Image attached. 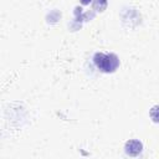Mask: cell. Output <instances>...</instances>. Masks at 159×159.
<instances>
[{
	"instance_id": "obj_4",
	"label": "cell",
	"mask_w": 159,
	"mask_h": 159,
	"mask_svg": "<svg viewBox=\"0 0 159 159\" xmlns=\"http://www.w3.org/2000/svg\"><path fill=\"white\" fill-rule=\"evenodd\" d=\"M107 6V0H93V9L96 11H103Z\"/></svg>"
},
{
	"instance_id": "obj_1",
	"label": "cell",
	"mask_w": 159,
	"mask_h": 159,
	"mask_svg": "<svg viewBox=\"0 0 159 159\" xmlns=\"http://www.w3.org/2000/svg\"><path fill=\"white\" fill-rule=\"evenodd\" d=\"M94 66L103 73H113L119 67V57L116 53H103L96 52L93 55Z\"/></svg>"
},
{
	"instance_id": "obj_2",
	"label": "cell",
	"mask_w": 159,
	"mask_h": 159,
	"mask_svg": "<svg viewBox=\"0 0 159 159\" xmlns=\"http://www.w3.org/2000/svg\"><path fill=\"white\" fill-rule=\"evenodd\" d=\"M143 152V143L138 139H129L124 144V153L129 157H138Z\"/></svg>"
},
{
	"instance_id": "obj_3",
	"label": "cell",
	"mask_w": 159,
	"mask_h": 159,
	"mask_svg": "<svg viewBox=\"0 0 159 159\" xmlns=\"http://www.w3.org/2000/svg\"><path fill=\"white\" fill-rule=\"evenodd\" d=\"M149 116H150V119L154 122V123H158L159 124V104H155L150 108L149 111Z\"/></svg>"
},
{
	"instance_id": "obj_5",
	"label": "cell",
	"mask_w": 159,
	"mask_h": 159,
	"mask_svg": "<svg viewBox=\"0 0 159 159\" xmlns=\"http://www.w3.org/2000/svg\"><path fill=\"white\" fill-rule=\"evenodd\" d=\"M81 2H82L83 5H88L89 2H92V0H81Z\"/></svg>"
}]
</instances>
